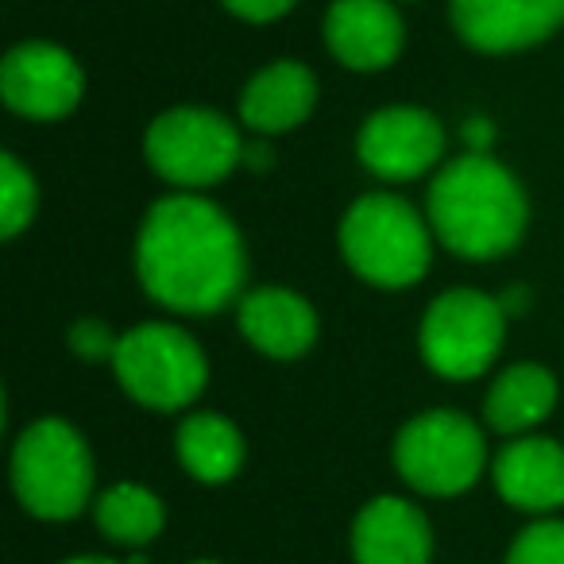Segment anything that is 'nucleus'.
<instances>
[{
    "mask_svg": "<svg viewBox=\"0 0 564 564\" xmlns=\"http://www.w3.org/2000/svg\"><path fill=\"white\" fill-rule=\"evenodd\" d=\"M66 340H70L74 356H82V360H109V364H112L117 345H120L117 333H112L105 322H94V317H82Z\"/></svg>",
    "mask_w": 564,
    "mask_h": 564,
    "instance_id": "nucleus-22",
    "label": "nucleus"
},
{
    "mask_svg": "<svg viewBox=\"0 0 564 564\" xmlns=\"http://www.w3.org/2000/svg\"><path fill=\"white\" fill-rule=\"evenodd\" d=\"M502 337H507L502 302L471 286H456L425 310L417 348L433 376L464 383L491 368L495 356L502 352Z\"/></svg>",
    "mask_w": 564,
    "mask_h": 564,
    "instance_id": "nucleus-8",
    "label": "nucleus"
},
{
    "mask_svg": "<svg viewBox=\"0 0 564 564\" xmlns=\"http://www.w3.org/2000/svg\"><path fill=\"white\" fill-rule=\"evenodd\" d=\"M495 491L522 514L553 518L564 507V445L553 437H514L491 464Z\"/></svg>",
    "mask_w": 564,
    "mask_h": 564,
    "instance_id": "nucleus-13",
    "label": "nucleus"
},
{
    "mask_svg": "<svg viewBox=\"0 0 564 564\" xmlns=\"http://www.w3.org/2000/svg\"><path fill=\"white\" fill-rule=\"evenodd\" d=\"M35 209H40L35 174L28 171L12 151H4V155H0V236H4V240H17L35 220Z\"/></svg>",
    "mask_w": 564,
    "mask_h": 564,
    "instance_id": "nucleus-20",
    "label": "nucleus"
},
{
    "mask_svg": "<svg viewBox=\"0 0 564 564\" xmlns=\"http://www.w3.org/2000/svg\"><path fill=\"white\" fill-rule=\"evenodd\" d=\"M240 337L271 360H299L317 340V310L286 286H259L236 302Z\"/></svg>",
    "mask_w": 564,
    "mask_h": 564,
    "instance_id": "nucleus-15",
    "label": "nucleus"
},
{
    "mask_svg": "<svg viewBox=\"0 0 564 564\" xmlns=\"http://www.w3.org/2000/svg\"><path fill=\"white\" fill-rule=\"evenodd\" d=\"M143 159L178 194H202L240 166L243 135L225 112L178 105V109L159 112L148 124Z\"/></svg>",
    "mask_w": 564,
    "mask_h": 564,
    "instance_id": "nucleus-5",
    "label": "nucleus"
},
{
    "mask_svg": "<svg viewBox=\"0 0 564 564\" xmlns=\"http://www.w3.org/2000/svg\"><path fill=\"white\" fill-rule=\"evenodd\" d=\"M109 368L128 399L159 414L186 410L209 383V360L202 345L186 329L166 322H143L128 329Z\"/></svg>",
    "mask_w": 564,
    "mask_h": 564,
    "instance_id": "nucleus-6",
    "label": "nucleus"
},
{
    "mask_svg": "<svg viewBox=\"0 0 564 564\" xmlns=\"http://www.w3.org/2000/svg\"><path fill=\"white\" fill-rule=\"evenodd\" d=\"M425 217L453 256L484 263L518 248L530 225V202L522 182L499 159L468 151L441 166L430 182Z\"/></svg>",
    "mask_w": 564,
    "mask_h": 564,
    "instance_id": "nucleus-2",
    "label": "nucleus"
},
{
    "mask_svg": "<svg viewBox=\"0 0 564 564\" xmlns=\"http://www.w3.org/2000/svg\"><path fill=\"white\" fill-rule=\"evenodd\" d=\"M135 274L148 299L171 314L209 317L243 299L248 248L236 220L209 197L166 194L143 213Z\"/></svg>",
    "mask_w": 564,
    "mask_h": 564,
    "instance_id": "nucleus-1",
    "label": "nucleus"
},
{
    "mask_svg": "<svg viewBox=\"0 0 564 564\" xmlns=\"http://www.w3.org/2000/svg\"><path fill=\"white\" fill-rule=\"evenodd\" d=\"M356 564H430L433 530L422 507L402 495H379L364 502L352 522Z\"/></svg>",
    "mask_w": 564,
    "mask_h": 564,
    "instance_id": "nucleus-14",
    "label": "nucleus"
},
{
    "mask_svg": "<svg viewBox=\"0 0 564 564\" xmlns=\"http://www.w3.org/2000/svg\"><path fill=\"white\" fill-rule=\"evenodd\" d=\"M94 453L66 417H40L12 445V491L40 522H70L94 499Z\"/></svg>",
    "mask_w": 564,
    "mask_h": 564,
    "instance_id": "nucleus-4",
    "label": "nucleus"
},
{
    "mask_svg": "<svg viewBox=\"0 0 564 564\" xmlns=\"http://www.w3.org/2000/svg\"><path fill=\"white\" fill-rule=\"evenodd\" d=\"M94 522L112 545L143 549L163 533L166 507L151 487L143 484H112L97 495L94 502Z\"/></svg>",
    "mask_w": 564,
    "mask_h": 564,
    "instance_id": "nucleus-19",
    "label": "nucleus"
},
{
    "mask_svg": "<svg viewBox=\"0 0 564 564\" xmlns=\"http://www.w3.org/2000/svg\"><path fill=\"white\" fill-rule=\"evenodd\" d=\"M453 28L471 51L510 55L564 28V0H448Z\"/></svg>",
    "mask_w": 564,
    "mask_h": 564,
    "instance_id": "nucleus-11",
    "label": "nucleus"
},
{
    "mask_svg": "<svg viewBox=\"0 0 564 564\" xmlns=\"http://www.w3.org/2000/svg\"><path fill=\"white\" fill-rule=\"evenodd\" d=\"M232 17L248 20V24H271V20L286 17L299 0H220Z\"/></svg>",
    "mask_w": 564,
    "mask_h": 564,
    "instance_id": "nucleus-23",
    "label": "nucleus"
},
{
    "mask_svg": "<svg viewBox=\"0 0 564 564\" xmlns=\"http://www.w3.org/2000/svg\"><path fill=\"white\" fill-rule=\"evenodd\" d=\"M402 484L430 499H456L471 491L487 468V441L460 410H425L399 430L391 448Z\"/></svg>",
    "mask_w": 564,
    "mask_h": 564,
    "instance_id": "nucleus-7",
    "label": "nucleus"
},
{
    "mask_svg": "<svg viewBox=\"0 0 564 564\" xmlns=\"http://www.w3.org/2000/svg\"><path fill=\"white\" fill-rule=\"evenodd\" d=\"M174 456L197 484L217 487L243 468L248 448H243V433L236 430L232 417L202 410V414L182 417V425L174 430Z\"/></svg>",
    "mask_w": 564,
    "mask_h": 564,
    "instance_id": "nucleus-18",
    "label": "nucleus"
},
{
    "mask_svg": "<svg viewBox=\"0 0 564 564\" xmlns=\"http://www.w3.org/2000/svg\"><path fill=\"white\" fill-rule=\"evenodd\" d=\"M356 155L376 178L414 182L430 174L445 155V128L430 109L387 105L371 112L356 135Z\"/></svg>",
    "mask_w": 564,
    "mask_h": 564,
    "instance_id": "nucleus-10",
    "label": "nucleus"
},
{
    "mask_svg": "<svg viewBox=\"0 0 564 564\" xmlns=\"http://www.w3.org/2000/svg\"><path fill=\"white\" fill-rule=\"evenodd\" d=\"M317 105V74L306 63L279 58L251 74L240 89V124L259 135H282L306 124Z\"/></svg>",
    "mask_w": 564,
    "mask_h": 564,
    "instance_id": "nucleus-16",
    "label": "nucleus"
},
{
    "mask_svg": "<svg viewBox=\"0 0 564 564\" xmlns=\"http://www.w3.org/2000/svg\"><path fill=\"white\" fill-rule=\"evenodd\" d=\"M340 256L379 291H406L430 271V217L399 194L356 197L340 220Z\"/></svg>",
    "mask_w": 564,
    "mask_h": 564,
    "instance_id": "nucleus-3",
    "label": "nucleus"
},
{
    "mask_svg": "<svg viewBox=\"0 0 564 564\" xmlns=\"http://www.w3.org/2000/svg\"><path fill=\"white\" fill-rule=\"evenodd\" d=\"M82 94H86V74L58 43H17L0 63V97L17 117L51 124L70 117L82 105Z\"/></svg>",
    "mask_w": 564,
    "mask_h": 564,
    "instance_id": "nucleus-9",
    "label": "nucleus"
},
{
    "mask_svg": "<svg viewBox=\"0 0 564 564\" xmlns=\"http://www.w3.org/2000/svg\"><path fill=\"white\" fill-rule=\"evenodd\" d=\"M556 394H561V387H556L549 368H541V364H510V368H502L495 376L491 391H487L484 422L495 433L525 437L556 410Z\"/></svg>",
    "mask_w": 564,
    "mask_h": 564,
    "instance_id": "nucleus-17",
    "label": "nucleus"
},
{
    "mask_svg": "<svg viewBox=\"0 0 564 564\" xmlns=\"http://www.w3.org/2000/svg\"><path fill=\"white\" fill-rule=\"evenodd\" d=\"M189 564H220V561H209V556H202V561H189Z\"/></svg>",
    "mask_w": 564,
    "mask_h": 564,
    "instance_id": "nucleus-25",
    "label": "nucleus"
},
{
    "mask_svg": "<svg viewBox=\"0 0 564 564\" xmlns=\"http://www.w3.org/2000/svg\"><path fill=\"white\" fill-rule=\"evenodd\" d=\"M325 47L348 70L376 74L402 55L406 24L394 0H333L325 12Z\"/></svg>",
    "mask_w": 564,
    "mask_h": 564,
    "instance_id": "nucleus-12",
    "label": "nucleus"
},
{
    "mask_svg": "<svg viewBox=\"0 0 564 564\" xmlns=\"http://www.w3.org/2000/svg\"><path fill=\"white\" fill-rule=\"evenodd\" d=\"M58 564H124V561H112V556H94V553H86V556H70V561H58ZM132 564H140V561H132Z\"/></svg>",
    "mask_w": 564,
    "mask_h": 564,
    "instance_id": "nucleus-24",
    "label": "nucleus"
},
{
    "mask_svg": "<svg viewBox=\"0 0 564 564\" xmlns=\"http://www.w3.org/2000/svg\"><path fill=\"white\" fill-rule=\"evenodd\" d=\"M507 564H564V522L538 518L514 533L507 549Z\"/></svg>",
    "mask_w": 564,
    "mask_h": 564,
    "instance_id": "nucleus-21",
    "label": "nucleus"
}]
</instances>
